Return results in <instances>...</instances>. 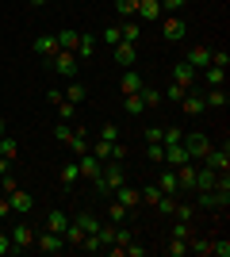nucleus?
Masks as SVG:
<instances>
[{
    "label": "nucleus",
    "instance_id": "40",
    "mask_svg": "<svg viewBox=\"0 0 230 257\" xmlns=\"http://www.w3.org/2000/svg\"><path fill=\"white\" fill-rule=\"evenodd\" d=\"M104 43H108V46L123 43V27H119V23H111V27H104Z\"/></svg>",
    "mask_w": 230,
    "mask_h": 257
},
{
    "label": "nucleus",
    "instance_id": "47",
    "mask_svg": "<svg viewBox=\"0 0 230 257\" xmlns=\"http://www.w3.org/2000/svg\"><path fill=\"white\" fill-rule=\"evenodd\" d=\"M173 215H176V219H184V223H192L196 207H192V204H176V207H173Z\"/></svg>",
    "mask_w": 230,
    "mask_h": 257
},
{
    "label": "nucleus",
    "instance_id": "23",
    "mask_svg": "<svg viewBox=\"0 0 230 257\" xmlns=\"http://www.w3.org/2000/svg\"><path fill=\"white\" fill-rule=\"evenodd\" d=\"M69 223H73V219H69L66 211H50V215H46V230H54V234H66Z\"/></svg>",
    "mask_w": 230,
    "mask_h": 257
},
{
    "label": "nucleus",
    "instance_id": "58",
    "mask_svg": "<svg viewBox=\"0 0 230 257\" xmlns=\"http://www.w3.org/2000/svg\"><path fill=\"white\" fill-rule=\"evenodd\" d=\"M4 127H8V123H4V115H0V135H8V131H4Z\"/></svg>",
    "mask_w": 230,
    "mask_h": 257
},
{
    "label": "nucleus",
    "instance_id": "13",
    "mask_svg": "<svg viewBox=\"0 0 230 257\" xmlns=\"http://www.w3.org/2000/svg\"><path fill=\"white\" fill-rule=\"evenodd\" d=\"M111 58L131 69V62H138V50H134V43H115V46H111Z\"/></svg>",
    "mask_w": 230,
    "mask_h": 257
},
{
    "label": "nucleus",
    "instance_id": "1",
    "mask_svg": "<svg viewBox=\"0 0 230 257\" xmlns=\"http://www.w3.org/2000/svg\"><path fill=\"white\" fill-rule=\"evenodd\" d=\"M100 192H115L119 184H127V169H123V161H104L100 165V177L92 181Z\"/></svg>",
    "mask_w": 230,
    "mask_h": 257
},
{
    "label": "nucleus",
    "instance_id": "18",
    "mask_svg": "<svg viewBox=\"0 0 230 257\" xmlns=\"http://www.w3.org/2000/svg\"><path fill=\"white\" fill-rule=\"evenodd\" d=\"M157 188H161L165 196H176V192H180V184H176V173H173V165H161V177H157Z\"/></svg>",
    "mask_w": 230,
    "mask_h": 257
},
{
    "label": "nucleus",
    "instance_id": "30",
    "mask_svg": "<svg viewBox=\"0 0 230 257\" xmlns=\"http://www.w3.org/2000/svg\"><path fill=\"white\" fill-rule=\"evenodd\" d=\"M127 215H131V211H127L115 196H111V204H108V223H127Z\"/></svg>",
    "mask_w": 230,
    "mask_h": 257
},
{
    "label": "nucleus",
    "instance_id": "2",
    "mask_svg": "<svg viewBox=\"0 0 230 257\" xmlns=\"http://www.w3.org/2000/svg\"><path fill=\"white\" fill-rule=\"evenodd\" d=\"M77 65H81V58H77L73 50H58L54 58H50V69H54L58 77H69V81L77 77Z\"/></svg>",
    "mask_w": 230,
    "mask_h": 257
},
{
    "label": "nucleus",
    "instance_id": "46",
    "mask_svg": "<svg viewBox=\"0 0 230 257\" xmlns=\"http://www.w3.org/2000/svg\"><path fill=\"white\" fill-rule=\"evenodd\" d=\"M100 139L104 142H119V127H115V123H104V127H100Z\"/></svg>",
    "mask_w": 230,
    "mask_h": 257
},
{
    "label": "nucleus",
    "instance_id": "50",
    "mask_svg": "<svg viewBox=\"0 0 230 257\" xmlns=\"http://www.w3.org/2000/svg\"><path fill=\"white\" fill-rule=\"evenodd\" d=\"M153 207H157V211H161V215H173L176 200H173V196H161V200H157V204H153Z\"/></svg>",
    "mask_w": 230,
    "mask_h": 257
},
{
    "label": "nucleus",
    "instance_id": "27",
    "mask_svg": "<svg viewBox=\"0 0 230 257\" xmlns=\"http://www.w3.org/2000/svg\"><path fill=\"white\" fill-rule=\"evenodd\" d=\"M73 223L81 226L85 234H96V230H100V215H92V211H81V215L73 219Z\"/></svg>",
    "mask_w": 230,
    "mask_h": 257
},
{
    "label": "nucleus",
    "instance_id": "42",
    "mask_svg": "<svg viewBox=\"0 0 230 257\" xmlns=\"http://www.w3.org/2000/svg\"><path fill=\"white\" fill-rule=\"evenodd\" d=\"M165 253H169V257H184L188 253V242H184V238H173V242L165 246Z\"/></svg>",
    "mask_w": 230,
    "mask_h": 257
},
{
    "label": "nucleus",
    "instance_id": "44",
    "mask_svg": "<svg viewBox=\"0 0 230 257\" xmlns=\"http://www.w3.org/2000/svg\"><path fill=\"white\" fill-rule=\"evenodd\" d=\"M77 35H81V31H58V46H62V50H73Z\"/></svg>",
    "mask_w": 230,
    "mask_h": 257
},
{
    "label": "nucleus",
    "instance_id": "24",
    "mask_svg": "<svg viewBox=\"0 0 230 257\" xmlns=\"http://www.w3.org/2000/svg\"><path fill=\"white\" fill-rule=\"evenodd\" d=\"M184 161H188V150L180 142H169V146H165V165H184Z\"/></svg>",
    "mask_w": 230,
    "mask_h": 257
},
{
    "label": "nucleus",
    "instance_id": "3",
    "mask_svg": "<svg viewBox=\"0 0 230 257\" xmlns=\"http://www.w3.org/2000/svg\"><path fill=\"white\" fill-rule=\"evenodd\" d=\"M180 146L188 150V161H203V154L211 150V139H207V135H199V131H192V135L180 139Z\"/></svg>",
    "mask_w": 230,
    "mask_h": 257
},
{
    "label": "nucleus",
    "instance_id": "10",
    "mask_svg": "<svg viewBox=\"0 0 230 257\" xmlns=\"http://www.w3.org/2000/svg\"><path fill=\"white\" fill-rule=\"evenodd\" d=\"M203 165H211L215 173H230V154H226V146H222V150H215V146H211V150L203 154Z\"/></svg>",
    "mask_w": 230,
    "mask_h": 257
},
{
    "label": "nucleus",
    "instance_id": "34",
    "mask_svg": "<svg viewBox=\"0 0 230 257\" xmlns=\"http://www.w3.org/2000/svg\"><path fill=\"white\" fill-rule=\"evenodd\" d=\"M123 27V43H138V35H142V23L138 20H127V23H119Z\"/></svg>",
    "mask_w": 230,
    "mask_h": 257
},
{
    "label": "nucleus",
    "instance_id": "35",
    "mask_svg": "<svg viewBox=\"0 0 230 257\" xmlns=\"http://www.w3.org/2000/svg\"><path fill=\"white\" fill-rule=\"evenodd\" d=\"M115 12H119L123 20H134L138 16V0H115Z\"/></svg>",
    "mask_w": 230,
    "mask_h": 257
},
{
    "label": "nucleus",
    "instance_id": "39",
    "mask_svg": "<svg viewBox=\"0 0 230 257\" xmlns=\"http://www.w3.org/2000/svg\"><path fill=\"white\" fill-rule=\"evenodd\" d=\"M58 115H62V119H66V123H69V119H73L77 115V104H73V100H66V96H62V100H58Z\"/></svg>",
    "mask_w": 230,
    "mask_h": 257
},
{
    "label": "nucleus",
    "instance_id": "38",
    "mask_svg": "<svg viewBox=\"0 0 230 257\" xmlns=\"http://www.w3.org/2000/svg\"><path fill=\"white\" fill-rule=\"evenodd\" d=\"M138 96H142L146 107H157V104H161V92H157V88H150V85H142V92H138Z\"/></svg>",
    "mask_w": 230,
    "mask_h": 257
},
{
    "label": "nucleus",
    "instance_id": "5",
    "mask_svg": "<svg viewBox=\"0 0 230 257\" xmlns=\"http://www.w3.org/2000/svg\"><path fill=\"white\" fill-rule=\"evenodd\" d=\"M8 234H12V246H16V253H23V249H31V246H35V226H31V223H16Z\"/></svg>",
    "mask_w": 230,
    "mask_h": 257
},
{
    "label": "nucleus",
    "instance_id": "28",
    "mask_svg": "<svg viewBox=\"0 0 230 257\" xmlns=\"http://www.w3.org/2000/svg\"><path fill=\"white\" fill-rule=\"evenodd\" d=\"M123 111H127V115H142L146 111L142 96H138V92H127V96H123Z\"/></svg>",
    "mask_w": 230,
    "mask_h": 257
},
{
    "label": "nucleus",
    "instance_id": "16",
    "mask_svg": "<svg viewBox=\"0 0 230 257\" xmlns=\"http://www.w3.org/2000/svg\"><path fill=\"white\" fill-rule=\"evenodd\" d=\"M73 54H77V58H92V54H96V35H92V31H81V35H77Z\"/></svg>",
    "mask_w": 230,
    "mask_h": 257
},
{
    "label": "nucleus",
    "instance_id": "26",
    "mask_svg": "<svg viewBox=\"0 0 230 257\" xmlns=\"http://www.w3.org/2000/svg\"><path fill=\"white\" fill-rule=\"evenodd\" d=\"M203 104H207V107H226V104H230V96H226V85H219V88H207Z\"/></svg>",
    "mask_w": 230,
    "mask_h": 257
},
{
    "label": "nucleus",
    "instance_id": "33",
    "mask_svg": "<svg viewBox=\"0 0 230 257\" xmlns=\"http://www.w3.org/2000/svg\"><path fill=\"white\" fill-rule=\"evenodd\" d=\"M62 238H66V246L81 249V242H85V230H81L77 223H69V226H66V234H62Z\"/></svg>",
    "mask_w": 230,
    "mask_h": 257
},
{
    "label": "nucleus",
    "instance_id": "53",
    "mask_svg": "<svg viewBox=\"0 0 230 257\" xmlns=\"http://www.w3.org/2000/svg\"><path fill=\"white\" fill-rule=\"evenodd\" d=\"M69 135H73V131H69V123H66V119H62V123H58V127H54V139H58V142H66Z\"/></svg>",
    "mask_w": 230,
    "mask_h": 257
},
{
    "label": "nucleus",
    "instance_id": "37",
    "mask_svg": "<svg viewBox=\"0 0 230 257\" xmlns=\"http://www.w3.org/2000/svg\"><path fill=\"white\" fill-rule=\"evenodd\" d=\"M138 196H142V204H150V207H153V204H157V200H161L165 192H161V188H157V184H146V188H142V192H138Z\"/></svg>",
    "mask_w": 230,
    "mask_h": 257
},
{
    "label": "nucleus",
    "instance_id": "12",
    "mask_svg": "<svg viewBox=\"0 0 230 257\" xmlns=\"http://www.w3.org/2000/svg\"><path fill=\"white\" fill-rule=\"evenodd\" d=\"M58 50H62V46H58V35H39V39H35V54L46 58V62H50Z\"/></svg>",
    "mask_w": 230,
    "mask_h": 257
},
{
    "label": "nucleus",
    "instance_id": "4",
    "mask_svg": "<svg viewBox=\"0 0 230 257\" xmlns=\"http://www.w3.org/2000/svg\"><path fill=\"white\" fill-rule=\"evenodd\" d=\"M35 246H39V253H62L66 238L54 234V230H35Z\"/></svg>",
    "mask_w": 230,
    "mask_h": 257
},
{
    "label": "nucleus",
    "instance_id": "57",
    "mask_svg": "<svg viewBox=\"0 0 230 257\" xmlns=\"http://www.w3.org/2000/svg\"><path fill=\"white\" fill-rule=\"evenodd\" d=\"M12 215V204H8V196H0V219H8Z\"/></svg>",
    "mask_w": 230,
    "mask_h": 257
},
{
    "label": "nucleus",
    "instance_id": "51",
    "mask_svg": "<svg viewBox=\"0 0 230 257\" xmlns=\"http://www.w3.org/2000/svg\"><path fill=\"white\" fill-rule=\"evenodd\" d=\"M4 253H16V246H12V234L8 230H0V257Z\"/></svg>",
    "mask_w": 230,
    "mask_h": 257
},
{
    "label": "nucleus",
    "instance_id": "8",
    "mask_svg": "<svg viewBox=\"0 0 230 257\" xmlns=\"http://www.w3.org/2000/svg\"><path fill=\"white\" fill-rule=\"evenodd\" d=\"M173 81H176L180 88H188V92H192V88H196V81H199V69H192L188 62H176V65H173Z\"/></svg>",
    "mask_w": 230,
    "mask_h": 257
},
{
    "label": "nucleus",
    "instance_id": "25",
    "mask_svg": "<svg viewBox=\"0 0 230 257\" xmlns=\"http://www.w3.org/2000/svg\"><path fill=\"white\" fill-rule=\"evenodd\" d=\"M66 146L73 150V158H81V154H88V146H92V142L85 139V131H73V135L66 139Z\"/></svg>",
    "mask_w": 230,
    "mask_h": 257
},
{
    "label": "nucleus",
    "instance_id": "11",
    "mask_svg": "<svg viewBox=\"0 0 230 257\" xmlns=\"http://www.w3.org/2000/svg\"><path fill=\"white\" fill-rule=\"evenodd\" d=\"M111 196H115V200H119V204L127 207V211H134V207L142 204V196H138V188H131V184H119V188H115Z\"/></svg>",
    "mask_w": 230,
    "mask_h": 257
},
{
    "label": "nucleus",
    "instance_id": "19",
    "mask_svg": "<svg viewBox=\"0 0 230 257\" xmlns=\"http://www.w3.org/2000/svg\"><path fill=\"white\" fill-rule=\"evenodd\" d=\"M173 173H176V184H180V188H192V184H196V161L173 165Z\"/></svg>",
    "mask_w": 230,
    "mask_h": 257
},
{
    "label": "nucleus",
    "instance_id": "9",
    "mask_svg": "<svg viewBox=\"0 0 230 257\" xmlns=\"http://www.w3.org/2000/svg\"><path fill=\"white\" fill-rule=\"evenodd\" d=\"M219 184V173L211 169V165H196V184H192V192H207Z\"/></svg>",
    "mask_w": 230,
    "mask_h": 257
},
{
    "label": "nucleus",
    "instance_id": "36",
    "mask_svg": "<svg viewBox=\"0 0 230 257\" xmlns=\"http://www.w3.org/2000/svg\"><path fill=\"white\" fill-rule=\"evenodd\" d=\"M146 158H150L153 165H165V146L161 142H146Z\"/></svg>",
    "mask_w": 230,
    "mask_h": 257
},
{
    "label": "nucleus",
    "instance_id": "21",
    "mask_svg": "<svg viewBox=\"0 0 230 257\" xmlns=\"http://www.w3.org/2000/svg\"><path fill=\"white\" fill-rule=\"evenodd\" d=\"M203 85L207 88L226 85V69H222V65H203Z\"/></svg>",
    "mask_w": 230,
    "mask_h": 257
},
{
    "label": "nucleus",
    "instance_id": "6",
    "mask_svg": "<svg viewBox=\"0 0 230 257\" xmlns=\"http://www.w3.org/2000/svg\"><path fill=\"white\" fill-rule=\"evenodd\" d=\"M8 204H12V215H31L35 211V196L31 192H23L20 184L8 192Z\"/></svg>",
    "mask_w": 230,
    "mask_h": 257
},
{
    "label": "nucleus",
    "instance_id": "15",
    "mask_svg": "<svg viewBox=\"0 0 230 257\" xmlns=\"http://www.w3.org/2000/svg\"><path fill=\"white\" fill-rule=\"evenodd\" d=\"M161 20V0H138V23Z\"/></svg>",
    "mask_w": 230,
    "mask_h": 257
},
{
    "label": "nucleus",
    "instance_id": "31",
    "mask_svg": "<svg viewBox=\"0 0 230 257\" xmlns=\"http://www.w3.org/2000/svg\"><path fill=\"white\" fill-rule=\"evenodd\" d=\"M62 92H66V100H73V104H81V100L88 96V88L81 85V81H77V77H73V81H69V88H62Z\"/></svg>",
    "mask_w": 230,
    "mask_h": 257
},
{
    "label": "nucleus",
    "instance_id": "14",
    "mask_svg": "<svg viewBox=\"0 0 230 257\" xmlns=\"http://www.w3.org/2000/svg\"><path fill=\"white\" fill-rule=\"evenodd\" d=\"M77 169H81V181H96L100 177V161L92 158V154H81V158H77Z\"/></svg>",
    "mask_w": 230,
    "mask_h": 257
},
{
    "label": "nucleus",
    "instance_id": "49",
    "mask_svg": "<svg viewBox=\"0 0 230 257\" xmlns=\"http://www.w3.org/2000/svg\"><path fill=\"white\" fill-rule=\"evenodd\" d=\"M188 4H192V0H161V12H180V8H188Z\"/></svg>",
    "mask_w": 230,
    "mask_h": 257
},
{
    "label": "nucleus",
    "instance_id": "52",
    "mask_svg": "<svg viewBox=\"0 0 230 257\" xmlns=\"http://www.w3.org/2000/svg\"><path fill=\"white\" fill-rule=\"evenodd\" d=\"M211 65H222V69H226V65H230V54L226 50H211Z\"/></svg>",
    "mask_w": 230,
    "mask_h": 257
},
{
    "label": "nucleus",
    "instance_id": "29",
    "mask_svg": "<svg viewBox=\"0 0 230 257\" xmlns=\"http://www.w3.org/2000/svg\"><path fill=\"white\" fill-rule=\"evenodd\" d=\"M0 158H20V142L12 139V135H0Z\"/></svg>",
    "mask_w": 230,
    "mask_h": 257
},
{
    "label": "nucleus",
    "instance_id": "45",
    "mask_svg": "<svg viewBox=\"0 0 230 257\" xmlns=\"http://www.w3.org/2000/svg\"><path fill=\"white\" fill-rule=\"evenodd\" d=\"M180 139H184V131H180V127H165V131H161V146H169V142H180Z\"/></svg>",
    "mask_w": 230,
    "mask_h": 257
},
{
    "label": "nucleus",
    "instance_id": "22",
    "mask_svg": "<svg viewBox=\"0 0 230 257\" xmlns=\"http://www.w3.org/2000/svg\"><path fill=\"white\" fill-rule=\"evenodd\" d=\"M142 73H134V69H123V81H119V88H123V96L127 92H142Z\"/></svg>",
    "mask_w": 230,
    "mask_h": 257
},
{
    "label": "nucleus",
    "instance_id": "41",
    "mask_svg": "<svg viewBox=\"0 0 230 257\" xmlns=\"http://www.w3.org/2000/svg\"><path fill=\"white\" fill-rule=\"evenodd\" d=\"M161 96H165V100H173V104H180V100H184V96H188V88H180V85H176V81H173V85L165 88Z\"/></svg>",
    "mask_w": 230,
    "mask_h": 257
},
{
    "label": "nucleus",
    "instance_id": "56",
    "mask_svg": "<svg viewBox=\"0 0 230 257\" xmlns=\"http://www.w3.org/2000/svg\"><path fill=\"white\" fill-rule=\"evenodd\" d=\"M66 96V92H62V88H46V100H50V104H58V100Z\"/></svg>",
    "mask_w": 230,
    "mask_h": 257
},
{
    "label": "nucleus",
    "instance_id": "43",
    "mask_svg": "<svg viewBox=\"0 0 230 257\" xmlns=\"http://www.w3.org/2000/svg\"><path fill=\"white\" fill-rule=\"evenodd\" d=\"M173 238H184V242H192V223L176 219V223H173Z\"/></svg>",
    "mask_w": 230,
    "mask_h": 257
},
{
    "label": "nucleus",
    "instance_id": "55",
    "mask_svg": "<svg viewBox=\"0 0 230 257\" xmlns=\"http://www.w3.org/2000/svg\"><path fill=\"white\" fill-rule=\"evenodd\" d=\"M161 131L165 127H146V142H161Z\"/></svg>",
    "mask_w": 230,
    "mask_h": 257
},
{
    "label": "nucleus",
    "instance_id": "17",
    "mask_svg": "<svg viewBox=\"0 0 230 257\" xmlns=\"http://www.w3.org/2000/svg\"><path fill=\"white\" fill-rule=\"evenodd\" d=\"M180 107H184V115H192V119H196V115H203V111H207V104H203V96H199L196 88H192V92H188V96L180 100Z\"/></svg>",
    "mask_w": 230,
    "mask_h": 257
},
{
    "label": "nucleus",
    "instance_id": "20",
    "mask_svg": "<svg viewBox=\"0 0 230 257\" xmlns=\"http://www.w3.org/2000/svg\"><path fill=\"white\" fill-rule=\"evenodd\" d=\"M184 62L192 65V69H203V65H211V46H192Z\"/></svg>",
    "mask_w": 230,
    "mask_h": 257
},
{
    "label": "nucleus",
    "instance_id": "54",
    "mask_svg": "<svg viewBox=\"0 0 230 257\" xmlns=\"http://www.w3.org/2000/svg\"><path fill=\"white\" fill-rule=\"evenodd\" d=\"M111 161H127V146L123 142H111Z\"/></svg>",
    "mask_w": 230,
    "mask_h": 257
},
{
    "label": "nucleus",
    "instance_id": "7",
    "mask_svg": "<svg viewBox=\"0 0 230 257\" xmlns=\"http://www.w3.org/2000/svg\"><path fill=\"white\" fill-rule=\"evenodd\" d=\"M161 35L169 39V43H180L188 35V23H184V16H165V23H161Z\"/></svg>",
    "mask_w": 230,
    "mask_h": 257
},
{
    "label": "nucleus",
    "instance_id": "48",
    "mask_svg": "<svg viewBox=\"0 0 230 257\" xmlns=\"http://www.w3.org/2000/svg\"><path fill=\"white\" fill-rule=\"evenodd\" d=\"M211 257H230V242H226V238L211 242Z\"/></svg>",
    "mask_w": 230,
    "mask_h": 257
},
{
    "label": "nucleus",
    "instance_id": "32",
    "mask_svg": "<svg viewBox=\"0 0 230 257\" xmlns=\"http://www.w3.org/2000/svg\"><path fill=\"white\" fill-rule=\"evenodd\" d=\"M58 177H62V184H66V188H69V184H77V181H81V169H77V161H66Z\"/></svg>",
    "mask_w": 230,
    "mask_h": 257
},
{
    "label": "nucleus",
    "instance_id": "59",
    "mask_svg": "<svg viewBox=\"0 0 230 257\" xmlns=\"http://www.w3.org/2000/svg\"><path fill=\"white\" fill-rule=\"evenodd\" d=\"M31 4H35V8H43V4H46V0H31Z\"/></svg>",
    "mask_w": 230,
    "mask_h": 257
}]
</instances>
